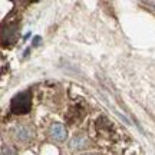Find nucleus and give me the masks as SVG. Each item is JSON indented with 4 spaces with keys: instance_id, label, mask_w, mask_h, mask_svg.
I'll list each match as a JSON object with an SVG mask.
<instances>
[{
    "instance_id": "obj_3",
    "label": "nucleus",
    "mask_w": 155,
    "mask_h": 155,
    "mask_svg": "<svg viewBox=\"0 0 155 155\" xmlns=\"http://www.w3.org/2000/svg\"><path fill=\"white\" fill-rule=\"evenodd\" d=\"M15 135H16L17 139L20 141H28L30 138V129L28 127H23V125H19V127L15 128Z\"/></svg>"
},
{
    "instance_id": "obj_2",
    "label": "nucleus",
    "mask_w": 155,
    "mask_h": 155,
    "mask_svg": "<svg viewBox=\"0 0 155 155\" xmlns=\"http://www.w3.org/2000/svg\"><path fill=\"white\" fill-rule=\"evenodd\" d=\"M50 137L56 141H65L66 138V128L63 127L62 124H55V125H52L50 128Z\"/></svg>"
},
{
    "instance_id": "obj_5",
    "label": "nucleus",
    "mask_w": 155,
    "mask_h": 155,
    "mask_svg": "<svg viewBox=\"0 0 155 155\" xmlns=\"http://www.w3.org/2000/svg\"><path fill=\"white\" fill-rule=\"evenodd\" d=\"M2 154H3V155H15V154H13V151H12L9 147L6 148V145H3V147H2Z\"/></svg>"
},
{
    "instance_id": "obj_4",
    "label": "nucleus",
    "mask_w": 155,
    "mask_h": 155,
    "mask_svg": "<svg viewBox=\"0 0 155 155\" xmlns=\"http://www.w3.org/2000/svg\"><path fill=\"white\" fill-rule=\"evenodd\" d=\"M86 145H88V138H85V137H75L71 141V148L72 150H82Z\"/></svg>"
},
{
    "instance_id": "obj_1",
    "label": "nucleus",
    "mask_w": 155,
    "mask_h": 155,
    "mask_svg": "<svg viewBox=\"0 0 155 155\" xmlns=\"http://www.w3.org/2000/svg\"><path fill=\"white\" fill-rule=\"evenodd\" d=\"M32 108V92L30 91H23L20 94L13 96L10 102V111L16 115L28 114Z\"/></svg>"
}]
</instances>
